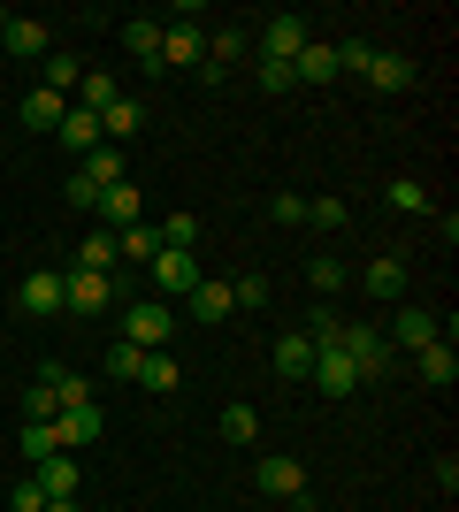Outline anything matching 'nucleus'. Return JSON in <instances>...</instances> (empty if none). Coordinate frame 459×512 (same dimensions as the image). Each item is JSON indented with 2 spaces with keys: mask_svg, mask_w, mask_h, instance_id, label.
<instances>
[{
  "mask_svg": "<svg viewBox=\"0 0 459 512\" xmlns=\"http://www.w3.org/2000/svg\"><path fill=\"white\" fill-rule=\"evenodd\" d=\"M169 337H176V321H169L161 299H138L131 314H123V344H138V352H161Z\"/></svg>",
  "mask_w": 459,
  "mask_h": 512,
  "instance_id": "3",
  "label": "nucleus"
},
{
  "mask_svg": "<svg viewBox=\"0 0 459 512\" xmlns=\"http://www.w3.org/2000/svg\"><path fill=\"white\" fill-rule=\"evenodd\" d=\"M77 268L108 276V268H115V230H92V237H85V253H77Z\"/></svg>",
  "mask_w": 459,
  "mask_h": 512,
  "instance_id": "32",
  "label": "nucleus"
},
{
  "mask_svg": "<svg viewBox=\"0 0 459 512\" xmlns=\"http://www.w3.org/2000/svg\"><path fill=\"white\" fill-rule=\"evenodd\" d=\"M138 360H146V352H138V344H123V337H115V352H108V375H115V383H131V375H138Z\"/></svg>",
  "mask_w": 459,
  "mask_h": 512,
  "instance_id": "40",
  "label": "nucleus"
},
{
  "mask_svg": "<svg viewBox=\"0 0 459 512\" xmlns=\"http://www.w3.org/2000/svg\"><path fill=\"white\" fill-rule=\"evenodd\" d=\"M54 413H62V398H54V390H23V421H54Z\"/></svg>",
  "mask_w": 459,
  "mask_h": 512,
  "instance_id": "39",
  "label": "nucleus"
},
{
  "mask_svg": "<svg viewBox=\"0 0 459 512\" xmlns=\"http://www.w3.org/2000/svg\"><path fill=\"white\" fill-rule=\"evenodd\" d=\"M391 344H398V352H421V344H444V321L429 314V306H398V321H391Z\"/></svg>",
  "mask_w": 459,
  "mask_h": 512,
  "instance_id": "10",
  "label": "nucleus"
},
{
  "mask_svg": "<svg viewBox=\"0 0 459 512\" xmlns=\"http://www.w3.org/2000/svg\"><path fill=\"white\" fill-rule=\"evenodd\" d=\"M161 62H169V69L199 62V23H161Z\"/></svg>",
  "mask_w": 459,
  "mask_h": 512,
  "instance_id": "19",
  "label": "nucleus"
},
{
  "mask_svg": "<svg viewBox=\"0 0 459 512\" xmlns=\"http://www.w3.org/2000/svg\"><path fill=\"white\" fill-rule=\"evenodd\" d=\"M268 222H284V230H291V222H306V199L299 192H276V199H268Z\"/></svg>",
  "mask_w": 459,
  "mask_h": 512,
  "instance_id": "41",
  "label": "nucleus"
},
{
  "mask_svg": "<svg viewBox=\"0 0 459 512\" xmlns=\"http://www.w3.org/2000/svg\"><path fill=\"white\" fill-rule=\"evenodd\" d=\"M153 253H161V230H153V222H131V230H115V260H138V268H146Z\"/></svg>",
  "mask_w": 459,
  "mask_h": 512,
  "instance_id": "23",
  "label": "nucleus"
},
{
  "mask_svg": "<svg viewBox=\"0 0 459 512\" xmlns=\"http://www.w3.org/2000/svg\"><path fill=\"white\" fill-rule=\"evenodd\" d=\"M299 77H291V62H261V92H291Z\"/></svg>",
  "mask_w": 459,
  "mask_h": 512,
  "instance_id": "44",
  "label": "nucleus"
},
{
  "mask_svg": "<svg viewBox=\"0 0 459 512\" xmlns=\"http://www.w3.org/2000/svg\"><path fill=\"white\" fill-rule=\"evenodd\" d=\"M16 306L31 321H54L62 314V268H31V276H23V291H16Z\"/></svg>",
  "mask_w": 459,
  "mask_h": 512,
  "instance_id": "7",
  "label": "nucleus"
},
{
  "mask_svg": "<svg viewBox=\"0 0 459 512\" xmlns=\"http://www.w3.org/2000/svg\"><path fill=\"white\" fill-rule=\"evenodd\" d=\"M62 115H69L62 92H46V85L23 92V130H62Z\"/></svg>",
  "mask_w": 459,
  "mask_h": 512,
  "instance_id": "16",
  "label": "nucleus"
},
{
  "mask_svg": "<svg viewBox=\"0 0 459 512\" xmlns=\"http://www.w3.org/2000/svg\"><path fill=\"white\" fill-rule=\"evenodd\" d=\"M46 92H77V54H62V46H54V54H46Z\"/></svg>",
  "mask_w": 459,
  "mask_h": 512,
  "instance_id": "33",
  "label": "nucleus"
},
{
  "mask_svg": "<svg viewBox=\"0 0 459 512\" xmlns=\"http://www.w3.org/2000/svg\"><path fill=\"white\" fill-rule=\"evenodd\" d=\"M345 222H352V207H345V199H306V230H345Z\"/></svg>",
  "mask_w": 459,
  "mask_h": 512,
  "instance_id": "29",
  "label": "nucleus"
},
{
  "mask_svg": "<svg viewBox=\"0 0 459 512\" xmlns=\"http://www.w3.org/2000/svg\"><path fill=\"white\" fill-rule=\"evenodd\" d=\"M291 77H299V85H329V77H337V46L306 39V46H299V62H291Z\"/></svg>",
  "mask_w": 459,
  "mask_h": 512,
  "instance_id": "18",
  "label": "nucleus"
},
{
  "mask_svg": "<svg viewBox=\"0 0 459 512\" xmlns=\"http://www.w3.org/2000/svg\"><path fill=\"white\" fill-rule=\"evenodd\" d=\"M368 62H375V46H368V39H352V46H337V69H360V77H368Z\"/></svg>",
  "mask_w": 459,
  "mask_h": 512,
  "instance_id": "42",
  "label": "nucleus"
},
{
  "mask_svg": "<svg viewBox=\"0 0 459 512\" xmlns=\"http://www.w3.org/2000/svg\"><path fill=\"white\" fill-rule=\"evenodd\" d=\"M306 283H314V299H337V291H345V283H352V268H345V260H314V268H306Z\"/></svg>",
  "mask_w": 459,
  "mask_h": 512,
  "instance_id": "27",
  "label": "nucleus"
},
{
  "mask_svg": "<svg viewBox=\"0 0 459 512\" xmlns=\"http://www.w3.org/2000/svg\"><path fill=\"white\" fill-rule=\"evenodd\" d=\"M138 123H146V107H138V100H131V92H123V100H115V107H108V115H100V138H108V146H115V138H131V130H138Z\"/></svg>",
  "mask_w": 459,
  "mask_h": 512,
  "instance_id": "26",
  "label": "nucleus"
},
{
  "mask_svg": "<svg viewBox=\"0 0 459 512\" xmlns=\"http://www.w3.org/2000/svg\"><path fill=\"white\" fill-rule=\"evenodd\" d=\"M306 383L322 390V398H352V390H360V367H352L345 352H314V375H306Z\"/></svg>",
  "mask_w": 459,
  "mask_h": 512,
  "instance_id": "12",
  "label": "nucleus"
},
{
  "mask_svg": "<svg viewBox=\"0 0 459 512\" xmlns=\"http://www.w3.org/2000/svg\"><path fill=\"white\" fill-rule=\"evenodd\" d=\"M391 207L398 214H429V192H421L414 176H398V184H391Z\"/></svg>",
  "mask_w": 459,
  "mask_h": 512,
  "instance_id": "37",
  "label": "nucleus"
},
{
  "mask_svg": "<svg viewBox=\"0 0 459 512\" xmlns=\"http://www.w3.org/2000/svg\"><path fill=\"white\" fill-rule=\"evenodd\" d=\"M146 268H153V283H161L169 299H192V283H199V253H176V245H161Z\"/></svg>",
  "mask_w": 459,
  "mask_h": 512,
  "instance_id": "8",
  "label": "nucleus"
},
{
  "mask_svg": "<svg viewBox=\"0 0 459 512\" xmlns=\"http://www.w3.org/2000/svg\"><path fill=\"white\" fill-rule=\"evenodd\" d=\"M414 375L429 390H452L459 383V352H452V344H421V352H414Z\"/></svg>",
  "mask_w": 459,
  "mask_h": 512,
  "instance_id": "15",
  "label": "nucleus"
},
{
  "mask_svg": "<svg viewBox=\"0 0 459 512\" xmlns=\"http://www.w3.org/2000/svg\"><path fill=\"white\" fill-rule=\"evenodd\" d=\"M46 54H54V31H46V23H31V16L0 23V62H46Z\"/></svg>",
  "mask_w": 459,
  "mask_h": 512,
  "instance_id": "4",
  "label": "nucleus"
},
{
  "mask_svg": "<svg viewBox=\"0 0 459 512\" xmlns=\"http://www.w3.org/2000/svg\"><path fill=\"white\" fill-rule=\"evenodd\" d=\"M192 314L199 321H230V314H238V306H230V283H207V276H199L192 283Z\"/></svg>",
  "mask_w": 459,
  "mask_h": 512,
  "instance_id": "25",
  "label": "nucleus"
},
{
  "mask_svg": "<svg viewBox=\"0 0 459 512\" xmlns=\"http://www.w3.org/2000/svg\"><path fill=\"white\" fill-rule=\"evenodd\" d=\"M276 375H291V383L314 375V344H306V329H284V337H276Z\"/></svg>",
  "mask_w": 459,
  "mask_h": 512,
  "instance_id": "17",
  "label": "nucleus"
},
{
  "mask_svg": "<svg viewBox=\"0 0 459 512\" xmlns=\"http://www.w3.org/2000/svg\"><path fill=\"white\" fill-rule=\"evenodd\" d=\"M46 512H77V497H46Z\"/></svg>",
  "mask_w": 459,
  "mask_h": 512,
  "instance_id": "45",
  "label": "nucleus"
},
{
  "mask_svg": "<svg viewBox=\"0 0 459 512\" xmlns=\"http://www.w3.org/2000/svg\"><path fill=\"white\" fill-rule=\"evenodd\" d=\"M77 176H85L92 192H115V184H123V153H115V146H92L85 161H77Z\"/></svg>",
  "mask_w": 459,
  "mask_h": 512,
  "instance_id": "20",
  "label": "nucleus"
},
{
  "mask_svg": "<svg viewBox=\"0 0 459 512\" xmlns=\"http://www.w3.org/2000/svg\"><path fill=\"white\" fill-rule=\"evenodd\" d=\"M54 421H23V459H31V467H39V459H54Z\"/></svg>",
  "mask_w": 459,
  "mask_h": 512,
  "instance_id": "34",
  "label": "nucleus"
},
{
  "mask_svg": "<svg viewBox=\"0 0 459 512\" xmlns=\"http://www.w3.org/2000/svg\"><path fill=\"white\" fill-rule=\"evenodd\" d=\"M0 23H8V8H0Z\"/></svg>",
  "mask_w": 459,
  "mask_h": 512,
  "instance_id": "46",
  "label": "nucleus"
},
{
  "mask_svg": "<svg viewBox=\"0 0 459 512\" xmlns=\"http://www.w3.org/2000/svg\"><path fill=\"white\" fill-rule=\"evenodd\" d=\"M337 352L360 367V390L391 375V337H383V329H368V321H345V329H337Z\"/></svg>",
  "mask_w": 459,
  "mask_h": 512,
  "instance_id": "1",
  "label": "nucleus"
},
{
  "mask_svg": "<svg viewBox=\"0 0 459 512\" xmlns=\"http://www.w3.org/2000/svg\"><path fill=\"white\" fill-rule=\"evenodd\" d=\"M115 100H123V85H115L108 69H85V77H77V107H92V115H108Z\"/></svg>",
  "mask_w": 459,
  "mask_h": 512,
  "instance_id": "21",
  "label": "nucleus"
},
{
  "mask_svg": "<svg viewBox=\"0 0 459 512\" xmlns=\"http://www.w3.org/2000/svg\"><path fill=\"white\" fill-rule=\"evenodd\" d=\"M360 291H368L375 306H398V299H406V260H398V253H375L368 268H360Z\"/></svg>",
  "mask_w": 459,
  "mask_h": 512,
  "instance_id": "9",
  "label": "nucleus"
},
{
  "mask_svg": "<svg viewBox=\"0 0 459 512\" xmlns=\"http://www.w3.org/2000/svg\"><path fill=\"white\" fill-rule=\"evenodd\" d=\"M245 46H253V39H245V31H230V23H222L215 39H207V54H215V69H222V62H238ZM215 69H207V77H215Z\"/></svg>",
  "mask_w": 459,
  "mask_h": 512,
  "instance_id": "36",
  "label": "nucleus"
},
{
  "mask_svg": "<svg viewBox=\"0 0 459 512\" xmlns=\"http://www.w3.org/2000/svg\"><path fill=\"white\" fill-rule=\"evenodd\" d=\"M123 46H131L138 62H161V23H146V16H138V23H123Z\"/></svg>",
  "mask_w": 459,
  "mask_h": 512,
  "instance_id": "31",
  "label": "nucleus"
},
{
  "mask_svg": "<svg viewBox=\"0 0 459 512\" xmlns=\"http://www.w3.org/2000/svg\"><path fill=\"white\" fill-rule=\"evenodd\" d=\"M115 306V268L92 276V268H62V314H108Z\"/></svg>",
  "mask_w": 459,
  "mask_h": 512,
  "instance_id": "2",
  "label": "nucleus"
},
{
  "mask_svg": "<svg viewBox=\"0 0 459 512\" xmlns=\"http://www.w3.org/2000/svg\"><path fill=\"white\" fill-rule=\"evenodd\" d=\"M100 428H108V421H100V406L77 398V406L54 413V444H62V451H85V444H100Z\"/></svg>",
  "mask_w": 459,
  "mask_h": 512,
  "instance_id": "6",
  "label": "nucleus"
},
{
  "mask_svg": "<svg viewBox=\"0 0 459 512\" xmlns=\"http://www.w3.org/2000/svg\"><path fill=\"white\" fill-rule=\"evenodd\" d=\"M306 46V16H268L261 23V62H299Z\"/></svg>",
  "mask_w": 459,
  "mask_h": 512,
  "instance_id": "11",
  "label": "nucleus"
},
{
  "mask_svg": "<svg viewBox=\"0 0 459 512\" xmlns=\"http://www.w3.org/2000/svg\"><path fill=\"white\" fill-rule=\"evenodd\" d=\"M161 245L192 253V245H199V214H169V222H161Z\"/></svg>",
  "mask_w": 459,
  "mask_h": 512,
  "instance_id": "35",
  "label": "nucleus"
},
{
  "mask_svg": "<svg viewBox=\"0 0 459 512\" xmlns=\"http://www.w3.org/2000/svg\"><path fill=\"white\" fill-rule=\"evenodd\" d=\"M222 436H230V444H261V413L253 406H222Z\"/></svg>",
  "mask_w": 459,
  "mask_h": 512,
  "instance_id": "30",
  "label": "nucleus"
},
{
  "mask_svg": "<svg viewBox=\"0 0 459 512\" xmlns=\"http://www.w3.org/2000/svg\"><path fill=\"white\" fill-rule=\"evenodd\" d=\"M253 482H261V497H306V459H291V451H261Z\"/></svg>",
  "mask_w": 459,
  "mask_h": 512,
  "instance_id": "5",
  "label": "nucleus"
},
{
  "mask_svg": "<svg viewBox=\"0 0 459 512\" xmlns=\"http://www.w3.org/2000/svg\"><path fill=\"white\" fill-rule=\"evenodd\" d=\"M54 138H62L77 161H85L92 146H108V138H100V115H92V107H77V100H69V115H62V130H54Z\"/></svg>",
  "mask_w": 459,
  "mask_h": 512,
  "instance_id": "14",
  "label": "nucleus"
},
{
  "mask_svg": "<svg viewBox=\"0 0 459 512\" xmlns=\"http://www.w3.org/2000/svg\"><path fill=\"white\" fill-rule=\"evenodd\" d=\"M100 222H108V230H131V222H146V199H138V184L131 176H123V184H115V192H100Z\"/></svg>",
  "mask_w": 459,
  "mask_h": 512,
  "instance_id": "13",
  "label": "nucleus"
},
{
  "mask_svg": "<svg viewBox=\"0 0 459 512\" xmlns=\"http://www.w3.org/2000/svg\"><path fill=\"white\" fill-rule=\"evenodd\" d=\"M230 306H268V276H261V268L230 283Z\"/></svg>",
  "mask_w": 459,
  "mask_h": 512,
  "instance_id": "38",
  "label": "nucleus"
},
{
  "mask_svg": "<svg viewBox=\"0 0 459 512\" xmlns=\"http://www.w3.org/2000/svg\"><path fill=\"white\" fill-rule=\"evenodd\" d=\"M16 512H46V490H39V474H23V482H16Z\"/></svg>",
  "mask_w": 459,
  "mask_h": 512,
  "instance_id": "43",
  "label": "nucleus"
},
{
  "mask_svg": "<svg viewBox=\"0 0 459 512\" xmlns=\"http://www.w3.org/2000/svg\"><path fill=\"white\" fill-rule=\"evenodd\" d=\"M368 85L375 92H406V85H414V62H406V54H375V62H368Z\"/></svg>",
  "mask_w": 459,
  "mask_h": 512,
  "instance_id": "24",
  "label": "nucleus"
},
{
  "mask_svg": "<svg viewBox=\"0 0 459 512\" xmlns=\"http://www.w3.org/2000/svg\"><path fill=\"white\" fill-rule=\"evenodd\" d=\"M31 474H39V490H46V497H77V459H69V451H54V459H39V467H31Z\"/></svg>",
  "mask_w": 459,
  "mask_h": 512,
  "instance_id": "22",
  "label": "nucleus"
},
{
  "mask_svg": "<svg viewBox=\"0 0 459 512\" xmlns=\"http://www.w3.org/2000/svg\"><path fill=\"white\" fill-rule=\"evenodd\" d=\"M131 383H138V390H176V360H169V352H146Z\"/></svg>",
  "mask_w": 459,
  "mask_h": 512,
  "instance_id": "28",
  "label": "nucleus"
}]
</instances>
